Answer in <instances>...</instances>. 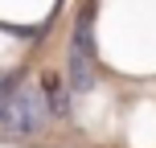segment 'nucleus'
Instances as JSON below:
<instances>
[{
  "instance_id": "f257e3e1",
  "label": "nucleus",
  "mask_w": 156,
  "mask_h": 148,
  "mask_svg": "<svg viewBox=\"0 0 156 148\" xmlns=\"http://www.w3.org/2000/svg\"><path fill=\"white\" fill-rule=\"evenodd\" d=\"M49 119V107L33 86L0 78V132L4 136H33Z\"/></svg>"
}]
</instances>
